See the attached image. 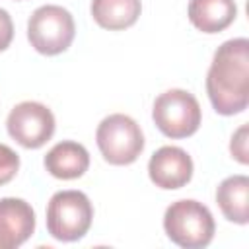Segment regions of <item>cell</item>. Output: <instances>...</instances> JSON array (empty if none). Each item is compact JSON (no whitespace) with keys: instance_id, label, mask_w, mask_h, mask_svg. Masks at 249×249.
I'll use <instances>...</instances> for the list:
<instances>
[{"instance_id":"277c9868","label":"cell","mask_w":249,"mask_h":249,"mask_svg":"<svg viewBox=\"0 0 249 249\" xmlns=\"http://www.w3.org/2000/svg\"><path fill=\"white\" fill-rule=\"evenodd\" d=\"M95 142L103 160L111 165H128L136 161L144 150L140 124L123 113H113L97 124Z\"/></svg>"},{"instance_id":"7c38bea8","label":"cell","mask_w":249,"mask_h":249,"mask_svg":"<svg viewBox=\"0 0 249 249\" xmlns=\"http://www.w3.org/2000/svg\"><path fill=\"white\" fill-rule=\"evenodd\" d=\"M216 202L226 220L245 226L249 222V177H226L216 189Z\"/></svg>"},{"instance_id":"8fae6325","label":"cell","mask_w":249,"mask_h":249,"mask_svg":"<svg viewBox=\"0 0 249 249\" xmlns=\"http://www.w3.org/2000/svg\"><path fill=\"white\" fill-rule=\"evenodd\" d=\"M189 21L202 33H220L237 16L233 0H189Z\"/></svg>"},{"instance_id":"5b68a950","label":"cell","mask_w":249,"mask_h":249,"mask_svg":"<svg viewBox=\"0 0 249 249\" xmlns=\"http://www.w3.org/2000/svg\"><path fill=\"white\" fill-rule=\"evenodd\" d=\"M76 35V23L72 14L56 4H45L37 8L27 21V39L31 47L47 56L64 53Z\"/></svg>"},{"instance_id":"8992f818","label":"cell","mask_w":249,"mask_h":249,"mask_svg":"<svg viewBox=\"0 0 249 249\" xmlns=\"http://www.w3.org/2000/svg\"><path fill=\"white\" fill-rule=\"evenodd\" d=\"M152 119L165 136L187 138L198 130L202 111L191 91L173 88L156 97L152 107Z\"/></svg>"},{"instance_id":"7a4b0ae2","label":"cell","mask_w":249,"mask_h":249,"mask_svg":"<svg viewBox=\"0 0 249 249\" xmlns=\"http://www.w3.org/2000/svg\"><path fill=\"white\" fill-rule=\"evenodd\" d=\"M163 230L167 237L185 249L206 247L216 231L212 212L198 200L183 198L171 202L163 214Z\"/></svg>"},{"instance_id":"5bb4252c","label":"cell","mask_w":249,"mask_h":249,"mask_svg":"<svg viewBox=\"0 0 249 249\" xmlns=\"http://www.w3.org/2000/svg\"><path fill=\"white\" fill-rule=\"evenodd\" d=\"M19 169V156L6 144H0V185L10 183Z\"/></svg>"},{"instance_id":"52a82bcc","label":"cell","mask_w":249,"mask_h":249,"mask_svg":"<svg viewBox=\"0 0 249 249\" xmlns=\"http://www.w3.org/2000/svg\"><path fill=\"white\" fill-rule=\"evenodd\" d=\"M8 134L23 148L35 150L51 140L54 134V115L39 101L18 103L6 119Z\"/></svg>"},{"instance_id":"6da1fadb","label":"cell","mask_w":249,"mask_h":249,"mask_svg":"<svg viewBox=\"0 0 249 249\" xmlns=\"http://www.w3.org/2000/svg\"><path fill=\"white\" fill-rule=\"evenodd\" d=\"M206 93L220 115H237L249 103V41L245 37L222 43L206 74Z\"/></svg>"},{"instance_id":"3957f363","label":"cell","mask_w":249,"mask_h":249,"mask_svg":"<svg viewBox=\"0 0 249 249\" xmlns=\"http://www.w3.org/2000/svg\"><path fill=\"white\" fill-rule=\"evenodd\" d=\"M93 220V206L82 191H58L47 204V230L58 241L82 239Z\"/></svg>"},{"instance_id":"4fadbf2b","label":"cell","mask_w":249,"mask_h":249,"mask_svg":"<svg viewBox=\"0 0 249 249\" xmlns=\"http://www.w3.org/2000/svg\"><path fill=\"white\" fill-rule=\"evenodd\" d=\"M93 21L109 31H121L136 23L142 2L140 0H91Z\"/></svg>"},{"instance_id":"2e32d148","label":"cell","mask_w":249,"mask_h":249,"mask_svg":"<svg viewBox=\"0 0 249 249\" xmlns=\"http://www.w3.org/2000/svg\"><path fill=\"white\" fill-rule=\"evenodd\" d=\"M12 39H14V21L10 14L4 8H0V53L10 47Z\"/></svg>"},{"instance_id":"9c48e42d","label":"cell","mask_w":249,"mask_h":249,"mask_svg":"<svg viewBox=\"0 0 249 249\" xmlns=\"http://www.w3.org/2000/svg\"><path fill=\"white\" fill-rule=\"evenodd\" d=\"M35 231V212L23 198H0V249H16Z\"/></svg>"},{"instance_id":"ba28073f","label":"cell","mask_w":249,"mask_h":249,"mask_svg":"<svg viewBox=\"0 0 249 249\" xmlns=\"http://www.w3.org/2000/svg\"><path fill=\"white\" fill-rule=\"evenodd\" d=\"M148 175L160 189H181L193 177V160L179 146H161L148 161Z\"/></svg>"},{"instance_id":"30bf717a","label":"cell","mask_w":249,"mask_h":249,"mask_svg":"<svg viewBox=\"0 0 249 249\" xmlns=\"http://www.w3.org/2000/svg\"><path fill=\"white\" fill-rule=\"evenodd\" d=\"M43 163H45V169L53 177L70 181V179L82 177L88 171V167H89V154H88V150L80 142L62 140V142L54 144L47 152Z\"/></svg>"},{"instance_id":"9a60e30c","label":"cell","mask_w":249,"mask_h":249,"mask_svg":"<svg viewBox=\"0 0 249 249\" xmlns=\"http://www.w3.org/2000/svg\"><path fill=\"white\" fill-rule=\"evenodd\" d=\"M247 140H249V126H247V123H243V124L231 134V140H230V152H231V158L237 160V161L243 163V165L249 163Z\"/></svg>"}]
</instances>
